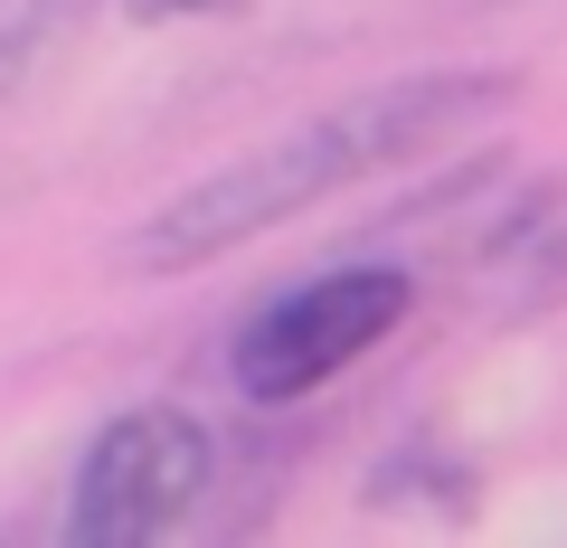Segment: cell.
Instances as JSON below:
<instances>
[{"mask_svg": "<svg viewBox=\"0 0 567 548\" xmlns=\"http://www.w3.org/2000/svg\"><path fill=\"white\" fill-rule=\"evenodd\" d=\"M208 492V426L189 406H123L85 445L66 492V539L76 548H142Z\"/></svg>", "mask_w": 567, "mask_h": 548, "instance_id": "3", "label": "cell"}, {"mask_svg": "<svg viewBox=\"0 0 567 548\" xmlns=\"http://www.w3.org/2000/svg\"><path fill=\"white\" fill-rule=\"evenodd\" d=\"M76 20H85V0H0V95L39 76Z\"/></svg>", "mask_w": 567, "mask_h": 548, "instance_id": "4", "label": "cell"}, {"mask_svg": "<svg viewBox=\"0 0 567 548\" xmlns=\"http://www.w3.org/2000/svg\"><path fill=\"white\" fill-rule=\"evenodd\" d=\"M237 0H123V20H218Z\"/></svg>", "mask_w": 567, "mask_h": 548, "instance_id": "6", "label": "cell"}, {"mask_svg": "<svg viewBox=\"0 0 567 548\" xmlns=\"http://www.w3.org/2000/svg\"><path fill=\"white\" fill-rule=\"evenodd\" d=\"M558 285H567V218H558V227H539V275H529V293L548 303Z\"/></svg>", "mask_w": 567, "mask_h": 548, "instance_id": "5", "label": "cell"}, {"mask_svg": "<svg viewBox=\"0 0 567 548\" xmlns=\"http://www.w3.org/2000/svg\"><path fill=\"white\" fill-rule=\"evenodd\" d=\"M406 312H416V285L398 265H341V275H312V285L275 293L265 312H246L237 341H227V369H237V387L256 406L312 397L350 360H369Z\"/></svg>", "mask_w": 567, "mask_h": 548, "instance_id": "2", "label": "cell"}, {"mask_svg": "<svg viewBox=\"0 0 567 548\" xmlns=\"http://www.w3.org/2000/svg\"><path fill=\"white\" fill-rule=\"evenodd\" d=\"M502 95H511V76H492V66H435V76L369 85V95H350V104H331V114L275 133L265 152L189 180L181 199H162L133 237H123V265H133V275L218 265V256H237V246H256L265 227L322 208L331 189L369 180V170H388V162H416L425 143L464 133V123L483 114V104H502Z\"/></svg>", "mask_w": 567, "mask_h": 548, "instance_id": "1", "label": "cell"}]
</instances>
